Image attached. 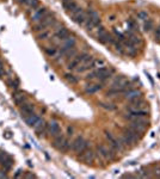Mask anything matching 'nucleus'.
I'll use <instances>...</instances> for the list:
<instances>
[{
	"mask_svg": "<svg viewBox=\"0 0 160 179\" xmlns=\"http://www.w3.org/2000/svg\"><path fill=\"white\" fill-rule=\"evenodd\" d=\"M99 105L105 109V110H109V111H113L116 110V105H113L112 103H99Z\"/></svg>",
	"mask_w": 160,
	"mask_h": 179,
	"instance_id": "nucleus-29",
	"label": "nucleus"
},
{
	"mask_svg": "<svg viewBox=\"0 0 160 179\" xmlns=\"http://www.w3.org/2000/svg\"><path fill=\"white\" fill-rule=\"evenodd\" d=\"M62 1H68V0H62Z\"/></svg>",
	"mask_w": 160,
	"mask_h": 179,
	"instance_id": "nucleus-43",
	"label": "nucleus"
},
{
	"mask_svg": "<svg viewBox=\"0 0 160 179\" xmlns=\"http://www.w3.org/2000/svg\"><path fill=\"white\" fill-rule=\"evenodd\" d=\"M67 37H69V31H68V29H66V27H61V29H59L55 32V38H58V40L65 41Z\"/></svg>",
	"mask_w": 160,
	"mask_h": 179,
	"instance_id": "nucleus-19",
	"label": "nucleus"
},
{
	"mask_svg": "<svg viewBox=\"0 0 160 179\" xmlns=\"http://www.w3.org/2000/svg\"><path fill=\"white\" fill-rule=\"evenodd\" d=\"M148 116V111L146 110H142V109H138V110H129V112L124 116L126 119L132 121L134 118H139V117H146Z\"/></svg>",
	"mask_w": 160,
	"mask_h": 179,
	"instance_id": "nucleus-10",
	"label": "nucleus"
},
{
	"mask_svg": "<svg viewBox=\"0 0 160 179\" xmlns=\"http://www.w3.org/2000/svg\"><path fill=\"white\" fill-rule=\"evenodd\" d=\"M47 13H48L47 8H46V7H41L40 10H37V11L32 14V18H31V19H32L33 22H40L43 17H46Z\"/></svg>",
	"mask_w": 160,
	"mask_h": 179,
	"instance_id": "nucleus-17",
	"label": "nucleus"
},
{
	"mask_svg": "<svg viewBox=\"0 0 160 179\" xmlns=\"http://www.w3.org/2000/svg\"><path fill=\"white\" fill-rule=\"evenodd\" d=\"M48 133L50 134L52 136H54V137L60 134V126H59V123L56 121H52L48 124Z\"/></svg>",
	"mask_w": 160,
	"mask_h": 179,
	"instance_id": "nucleus-15",
	"label": "nucleus"
},
{
	"mask_svg": "<svg viewBox=\"0 0 160 179\" xmlns=\"http://www.w3.org/2000/svg\"><path fill=\"white\" fill-rule=\"evenodd\" d=\"M75 55H77V49H75V48H72V49H69L63 56H66L67 60H72Z\"/></svg>",
	"mask_w": 160,
	"mask_h": 179,
	"instance_id": "nucleus-30",
	"label": "nucleus"
},
{
	"mask_svg": "<svg viewBox=\"0 0 160 179\" xmlns=\"http://www.w3.org/2000/svg\"><path fill=\"white\" fill-rule=\"evenodd\" d=\"M105 137H107L108 141H109L110 147L112 148L115 152H122V151L124 149V146L122 145L121 140L117 139V137H115L110 132H105Z\"/></svg>",
	"mask_w": 160,
	"mask_h": 179,
	"instance_id": "nucleus-4",
	"label": "nucleus"
},
{
	"mask_svg": "<svg viewBox=\"0 0 160 179\" xmlns=\"http://www.w3.org/2000/svg\"><path fill=\"white\" fill-rule=\"evenodd\" d=\"M46 54L49 55V56H54L56 54V48H46Z\"/></svg>",
	"mask_w": 160,
	"mask_h": 179,
	"instance_id": "nucleus-34",
	"label": "nucleus"
},
{
	"mask_svg": "<svg viewBox=\"0 0 160 179\" xmlns=\"http://www.w3.org/2000/svg\"><path fill=\"white\" fill-rule=\"evenodd\" d=\"M65 140H66V137L63 136V135H61V134H59V135H56L55 136V139H54V147L56 148V149H59V151H61V148H62V146H63V142H65Z\"/></svg>",
	"mask_w": 160,
	"mask_h": 179,
	"instance_id": "nucleus-21",
	"label": "nucleus"
},
{
	"mask_svg": "<svg viewBox=\"0 0 160 179\" xmlns=\"http://www.w3.org/2000/svg\"><path fill=\"white\" fill-rule=\"evenodd\" d=\"M97 40L98 42L103 43V44H107V43H113V37L110 35L109 32L105 31V29L103 27H100L98 29V33H97Z\"/></svg>",
	"mask_w": 160,
	"mask_h": 179,
	"instance_id": "nucleus-7",
	"label": "nucleus"
},
{
	"mask_svg": "<svg viewBox=\"0 0 160 179\" xmlns=\"http://www.w3.org/2000/svg\"><path fill=\"white\" fill-rule=\"evenodd\" d=\"M138 18L145 22V20L149 19V14H148V12H147V11H140V12L138 13Z\"/></svg>",
	"mask_w": 160,
	"mask_h": 179,
	"instance_id": "nucleus-31",
	"label": "nucleus"
},
{
	"mask_svg": "<svg viewBox=\"0 0 160 179\" xmlns=\"http://www.w3.org/2000/svg\"><path fill=\"white\" fill-rule=\"evenodd\" d=\"M86 18H87L86 13H85L82 10H80L78 13L74 14V16H73V20L75 22V23H77V24H79V25H82V24L85 23Z\"/></svg>",
	"mask_w": 160,
	"mask_h": 179,
	"instance_id": "nucleus-18",
	"label": "nucleus"
},
{
	"mask_svg": "<svg viewBox=\"0 0 160 179\" xmlns=\"http://www.w3.org/2000/svg\"><path fill=\"white\" fill-rule=\"evenodd\" d=\"M102 85L100 84H90L85 87V92L88 93V94H93V93L98 92L99 90H102Z\"/></svg>",
	"mask_w": 160,
	"mask_h": 179,
	"instance_id": "nucleus-24",
	"label": "nucleus"
},
{
	"mask_svg": "<svg viewBox=\"0 0 160 179\" xmlns=\"http://www.w3.org/2000/svg\"><path fill=\"white\" fill-rule=\"evenodd\" d=\"M28 5L31 7V8H36V7L38 6V0H29Z\"/></svg>",
	"mask_w": 160,
	"mask_h": 179,
	"instance_id": "nucleus-35",
	"label": "nucleus"
},
{
	"mask_svg": "<svg viewBox=\"0 0 160 179\" xmlns=\"http://www.w3.org/2000/svg\"><path fill=\"white\" fill-rule=\"evenodd\" d=\"M20 4H28L29 2V0H18Z\"/></svg>",
	"mask_w": 160,
	"mask_h": 179,
	"instance_id": "nucleus-42",
	"label": "nucleus"
},
{
	"mask_svg": "<svg viewBox=\"0 0 160 179\" xmlns=\"http://www.w3.org/2000/svg\"><path fill=\"white\" fill-rule=\"evenodd\" d=\"M96 67H94V59L92 56H90L88 59L84 62V63H81L78 68H77V72H79V73H84V72H86V71H90V69H94Z\"/></svg>",
	"mask_w": 160,
	"mask_h": 179,
	"instance_id": "nucleus-9",
	"label": "nucleus"
},
{
	"mask_svg": "<svg viewBox=\"0 0 160 179\" xmlns=\"http://www.w3.org/2000/svg\"><path fill=\"white\" fill-rule=\"evenodd\" d=\"M25 177H27V178H36V176H35V174H31V173L25 174Z\"/></svg>",
	"mask_w": 160,
	"mask_h": 179,
	"instance_id": "nucleus-40",
	"label": "nucleus"
},
{
	"mask_svg": "<svg viewBox=\"0 0 160 179\" xmlns=\"http://www.w3.org/2000/svg\"><path fill=\"white\" fill-rule=\"evenodd\" d=\"M4 74H5L4 66H2V63H1V61H0V78H2V77H4Z\"/></svg>",
	"mask_w": 160,
	"mask_h": 179,
	"instance_id": "nucleus-38",
	"label": "nucleus"
},
{
	"mask_svg": "<svg viewBox=\"0 0 160 179\" xmlns=\"http://www.w3.org/2000/svg\"><path fill=\"white\" fill-rule=\"evenodd\" d=\"M126 96H124V98L129 102H132V100H135V99H139L142 97V92H141L140 90H130V91H128V92L124 93Z\"/></svg>",
	"mask_w": 160,
	"mask_h": 179,
	"instance_id": "nucleus-14",
	"label": "nucleus"
},
{
	"mask_svg": "<svg viewBox=\"0 0 160 179\" xmlns=\"http://www.w3.org/2000/svg\"><path fill=\"white\" fill-rule=\"evenodd\" d=\"M78 7V5L74 2L73 0H68V1H63V8L67 11V13L71 14L74 10Z\"/></svg>",
	"mask_w": 160,
	"mask_h": 179,
	"instance_id": "nucleus-23",
	"label": "nucleus"
},
{
	"mask_svg": "<svg viewBox=\"0 0 160 179\" xmlns=\"http://www.w3.org/2000/svg\"><path fill=\"white\" fill-rule=\"evenodd\" d=\"M12 162H13V161H12V159H11L10 157H7L6 159H5L4 161H2V162H1V165L4 166V167H5L6 170H8V168H10L11 166H12Z\"/></svg>",
	"mask_w": 160,
	"mask_h": 179,
	"instance_id": "nucleus-32",
	"label": "nucleus"
},
{
	"mask_svg": "<svg viewBox=\"0 0 160 179\" xmlns=\"http://www.w3.org/2000/svg\"><path fill=\"white\" fill-rule=\"evenodd\" d=\"M33 128H35V132H36V134H37L38 136H41L42 134H44L48 130V124L46 123V121H44V119L40 118L37 122H36V123H35Z\"/></svg>",
	"mask_w": 160,
	"mask_h": 179,
	"instance_id": "nucleus-12",
	"label": "nucleus"
},
{
	"mask_svg": "<svg viewBox=\"0 0 160 179\" xmlns=\"http://www.w3.org/2000/svg\"><path fill=\"white\" fill-rule=\"evenodd\" d=\"M79 155L81 157V159H82V161H84L85 164H92V162H93L94 152L92 149H88V148H87L85 152L79 154Z\"/></svg>",
	"mask_w": 160,
	"mask_h": 179,
	"instance_id": "nucleus-13",
	"label": "nucleus"
},
{
	"mask_svg": "<svg viewBox=\"0 0 160 179\" xmlns=\"http://www.w3.org/2000/svg\"><path fill=\"white\" fill-rule=\"evenodd\" d=\"M65 79L68 81V82H71V84H77L79 80H78V78L75 77V75H73V74L71 73H67L65 74Z\"/></svg>",
	"mask_w": 160,
	"mask_h": 179,
	"instance_id": "nucleus-28",
	"label": "nucleus"
},
{
	"mask_svg": "<svg viewBox=\"0 0 160 179\" xmlns=\"http://www.w3.org/2000/svg\"><path fill=\"white\" fill-rule=\"evenodd\" d=\"M54 22H55V20H54L53 16L47 13L46 14V17H43V18L38 22V24L35 27V30H36V31H41V30L43 31V30H46L48 27H50Z\"/></svg>",
	"mask_w": 160,
	"mask_h": 179,
	"instance_id": "nucleus-6",
	"label": "nucleus"
},
{
	"mask_svg": "<svg viewBox=\"0 0 160 179\" xmlns=\"http://www.w3.org/2000/svg\"><path fill=\"white\" fill-rule=\"evenodd\" d=\"M8 85H10V87H11V88H13V90H17V88H18V81H17V80H10V81H8Z\"/></svg>",
	"mask_w": 160,
	"mask_h": 179,
	"instance_id": "nucleus-36",
	"label": "nucleus"
},
{
	"mask_svg": "<svg viewBox=\"0 0 160 179\" xmlns=\"http://www.w3.org/2000/svg\"><path fill=\"white\" fill-rule=\"evenodd\" d=\"M33 110H35V106L30 103H24L23 105H20V112L24 116H29V115L33 113Z\"/></svg>",
	"mask_w": 160,
	"mask_h": 179,
	"instance_id": "nucleus-16",
	"label": "nucleus"
},
{
	"mask_svg": "<svg viewBox=\"0 0 160 179\" xmlns=\"http://www.w3.org/2000/svg\"><path fill=\"white\" fill-rule=\"evenodd\" d=\"M126 81V78L123 77V75H120V77H116L115 80L112 81V84H111V88H118V87L123 84Z\"/></svg>",
	"mask_w": 160,
	"mask_h": 179,
	"instance_id": "nucleus-26",
	"label": "nucleus"
},
{
	"mask_svg": "<svg viewBox=\"0 0 160 179\" xmlns=\"http://www.w3.org/2000/svg\"><path fill=\"white\" fill-rule=\"evenodd\" d=\"M40 119V117L37 116V115H35V113H31V115H29L25 117V123H27L29 127H33L35 126V123L37 122Z\"/></svg>",
	"mask_w": 160,
	"mask_h": 179,
	"instance_id": "nucleus-25",
	"label": "nucleus"
},
{
	"mask_svg": "<svg viewBox=\"0 0 160 179\" xmlns=\"http://www.w3.org/2000/svg\"><path fill=\"white\" fill-rule=\"evenodd\" d=\"M142 106H145V100L139 98V99L132 100V104L128 106V110H138V109H141Z\"/></svg>",
	"mask_w": 160,
	"mask_h": 179,
	"instance_id": "nucleus-22",
	"label": "nucleus"
},
{
	"mask_svg": "<svg viewBox=\"0 0 160 179\" xmlns=\"http://www.w3.org/2000/svg\"><path fill=\"white\" fill-rule=\"evenodd\" d=\"M88 141L85 140L82 136H78V137H75L73 142H72V149H73L75 153H78V154H81V153H84L86 151L87 148H88Z\"/></svg>",
	"mask_w": 160,
	"mask_h": 179,
	"instance_id": "nucleus-2",
	"label": "nucleus"
},
{
	"mask_svg": "<svg viewBox=\"0 0 160 179\" xmlns=\"http://www.w3.org/2000/svg\"><path fill=\"white\" fill-rule=\"evenodd\" d=\"M154 38H155V41H158V42H160V25L157 29H155V33H154Z\"/></svg>",
	"mask_w": 160,
	"mask_h": 179,
	"instance_id": "nucleus-37",
	"label": "nucleus"
},
{
	"mask_svg": "<svg viewBox=\"0 0 160 179\" xmlns=\"http://www.w3.org/2000/svg\"><path fill=\"white\" fill-rule=\"evenodd\" d=\"M74 46H75V40H74L73 37H67L66 40H65V42H63V46L61 47L60 50H59V55L63 56L69 49L74 48Z\"/></svg>",
	"mask_w": 160,
	"mask_h": 179,
	"instance_id": "nucleus-8",
	"label": "nucleus"
},
{
	"mask_svg": "<svg viewBox=\"0 0 160 179\" xmlns=\"http://www.w3.org/2000/svg\"><path fill=\"white\" fill-rule=\"evenodd\" d=\"M0 178H7L6 173H4V172H1V171H0Z\"/></svg>",
	"mask_w": 160,
	"mask_h": 179,
	"instance_id": "nucleus-41",
	"label": "nucleus"
},
{
	"mask_svg": "<svg viewBox=\"0 0 160 179\" xmlns=\"http://www.w3.org/2000/svg\"><path fill=\"white\" fill-rule=\"evenodd\" d=\"M97 149H98V152H99V154L104 158V159L107 160H111L115 158V153H113V149L111 148V149H109L108 147L103 146V145H99V146L97 147Z\"/></svg>",
	"mask_w": 160,
	"mask_h": 179,
	"instance_id": "nucleus-11",
	"label": "nucleus"
},
{
	"mask_svg": "<svg viewBox=\"0 0 160 179\" xmlns=\"http://www.w3.org/2000/svg\"><path fill=\"white\" fill-rule=\"evenodd\" d=\"M73 128H71V127H68V128H67V134H68V135H69V136H72V135H73Z\"/></svg>",
	"mask_w": 160,
	"mask_h": 179,
	"instance_id": "nucleus-39",
	"label": "nucleus"
},
{
	"mask_svg": "<svg viewBox=\"0 0 160 179\" xmlns=\"http://www.w3.org/2000/svg\"><path fill=\"white\" fill-rule=\"evenodd\" d=\"M129 127H132L134 129H136L139 133H143L148 127V121L145 119V117H139V118H134L130 121Z\"/></svg>",
	"mask_w": 160,
	"mask_h": 179,
	"instance_id": "nucleus-5",
	"label": "nucleus"
},
{
	"mask_svg": "<svg viewBox=\"0 0 160 179\" xmlns=\"http://www.w3.org/2000/svg\"><path fill=\"white\" fill-rule=\"evenodd\" d=\"M49 36H50V31H49V30H43V31L38 35V38H40V40H47Z\"/></svg>",
	"mask_w": 160,
	"mask_h": 179,
	"instance_id": "nucleus-33",
	"label": "nucleus"
},
{
	"mask_svg": "<svg viewBox=\"0 0 160 179\" xmlns=\"http://www.w3.org/2000/svg\"><path fill=\"white\" fill-rule=\"evenodd\" d=\"M154 24H153V20L152 19H147L145 20V23H143V30L146 31V32H149L152 29H153Z\"/></svg>",
	"mask_w": 160,
	"mask_h": 179,
	"instance_id": "nucleus-27",
	"label": "nucleus"
},
{
	"mask_svg": "<svg viewBox=\"0 0 160 179\" xmlns=\"http://www.w3.org/2000/svg\"><path fill=\"white\" fill-rule=\"evenodd\" d=\"M91 55H88L86 53H82V54H79V55H75L73 59L69 61V63H68V66L67 68L69 69V71H72V69H77L78 67L81 65V63H84L85 61H86L88 57H90Z\"/></svg>",
	"mask_w": 160,
	"mask_h": 179,
	"instance_id": "nucleus-3",
	"label": "nucleus"
},
{
	"mask_svg": "<svg viewBox=\"0 0 160 179\" xmlns=\"http://www.w3.org/2000/svg\"><path fill=\"white\" fill-rule=\"evenodd\" d=\"M13 102L17 105H23L27 102V97L23 92H16L13 94Z\"/></svg>",
	"mask_w": 160,
	"mask_h": 179,
	"instance_id": "nucleus-20",
	"label": "nucleus"
},
{
	"mask_svg": "<svg viewBox=\"0 0 160 179\" xmlns=\"http://www.w3.org/2000/svg\"><path fill=\"white\" fill-rule=\"evenodd\" d=\"M86 16L87 18L85 20V25H86V29L90 31V30H92L94 27H98L100 25V17L99 14L97 13L96 11L93 10H88L86 12Z\"/></svg>",
	"mask_w": 160,
	"mask_h": 179,
	"instance_id": "nucleus-1",
	"label": "nucleus"
}]
</instances>
